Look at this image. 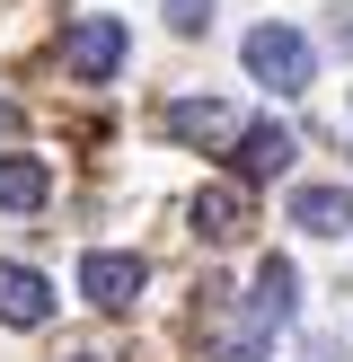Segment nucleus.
Here are the masks:
<instances>
[{
	"label": "nucleus",
	"instance_id": "nucleus-1",
	"mask_svg": "<svg viewBox=\"0 0 353 362\" xmlns=\"http://www.w3.org/2000/svg\"><path fill=\"white\" fill-rule=\"evenodd\" d=\"M239 62H247V80H256V88L300 98V88H309V71H318V45H309L300 27H282V18H265V27H247Z\"/></svg>",
	"mask_w": 353,
	"mask_h": 362
},
{
	"label": "nucleus",
	"instance_id": "nucleus-2",
	"mask_svg": "<svg viewBox=\"0 0 353 362\" xmlns=\"http://www.w3.org/2000/svg\"><path fill=\"white\" fill-rule=\"evenodd\" d=\"M124 53H133L124 18H71V35H62L71 80H115V71H124Z\"/></svg>",
	"mask_w": 353,
	"mask_h": 362
},
{
	"label": "nucleus",
	"instance_id": "nucleus-3",
	"mask_svg": "<svg viewBox=\"0 0 353 362\" xmlns=\"http://www.w3.org/2000/svg\"><path fill=\"white\" fill-rule=\"evenodd\" d=\"M141 283H150V265L124 257V247H88V257H80V292L97 300V310H133Z\"/></svg>",
	"mask_w": 353,
	"mask_h": 362
},
{
	"label": "nucleus",
	"instance_id": "nucleus-4",
	"mask_svg": "<svg viewBox=\"0 0 353 362\" xmlns=\"http://www.w3.org/2000/svg\"><path fill=\"white\" fill-rule=\"evenodd\" d=\"M159 124H168L176 141H239V106L229 98H176Z\"/></svg>",
	"mask_w": 353,
	"mask_h": 362
},
{
	"label": "nucleus",
	"instance_id": "nucleus-5",
	"mask_svg": "<svg viewBox=\"0 0 353 362\" xmlns=\"http://www.w3.org/2000/svg\"><path fill=\"white\" fill-rule=\"evenodd\" d=\"M0 318H9V327H44L53 318V283L35 274V265H0Z\"/></svg>",
	"mask_w": 353,
	"mask_h": 362
},
{
	"label": "nucleus",
	"instance_id": "nucleus-6",
	"mask_svg": "<svg viewBox=\"0 0 353 362\" xmlns=\"http://www.w3.org/2000/svg\"><path fill=\"white\" fill-rule=\"evenodd\" d=\"M292 230H309V239L353 230V194L345 186H292Z\"/></svg>",
	"mask_w": 353,
	"mask_h": 362
},
{
	"label": "nucleus",
	"instance_id": "nucleus-7",
	"mask_svg": "<svg viewBox=\"0 0 353 362\" xmlns=\"http://www.w3.org/2000/svg\"><path fill=\"white\" fill-rule=\"evenodd\" d=\"M239 230H247V194H239V186H203V194H194V239L229 247Z\"/></svg>",
	"mask_w": 353,
	"mask_h": 362
},
{
	"label": "nucleus",
	"instance_id": "nucleus-8",
	"mask_svg": "<svg viewBox=\"0 0 353 362\" xmlns=\"http://www.w3.org/2000/svg\"><path fill=\"white\" fill-rule=\"evenodd\" d=\"M292 168V133L282 124H239V177H282Z\"/></svg>",
	"mask_w": 353,
	"mask_h": 362
},
{
	"label": "nucleus",
	"instance_id": "nucleus-9",
	"mask_svg": "<svg viewBox=\"0 0 353 362\" xmlns=\"http://www.w3.org/2000/svg\"><path fill=\"white\" fill-rule=\"evenodd\" d=\"M44 194H53L44 159H27V151H9V159H0V212H35Z\"/></svg>",
	"mask_w": 353,
	"mask_h": 362
},
{
	"label": "nucleus",
	"instance_id": "nucleus-10",
	"mask_svg": "<svg viewBox=\"0 0 353 362\" xmlns=\"http://www.w3.org/2000/svg\"><path fill=\"white\" fill-rule=\"evenodd\" d=\"M247 310H256L265 327H282V318L300 310V300H292V265H282V257H265V265H256V300H247Z\"/></svg>",
	"mask_w": 353,
	"mask_h": 362
},
{
	"label": "nucleus",
	"instance_id": "nucleus-11",
	"mask_svg": "<svg viewBox=\"0 0 353 362\" xmlns=\"http://www.w3.org/2000/svg\"><path fill=\"white\" fill-rule=\"evenodd\" d=\"M168 27L176 35H203L212 27V0H168Z\"/></svg>",
	"mask_w": 353,
	"mask_h": 362
},
{
	"label": "nucleus",
	"instance_id": "nucleus-12",
	"mask_svg": "<svg viewBox=\"0 0 353 362\" xmlns=\"http://www.w3.org/2000/svg\"><path fill=\"white\" fill-rule=\"evenodd\" d=\"M0 133H9V98H0Z\"/></svg>",
	"mask_w": 353,
	"mask_h": 362
},
{
	"label": "nucleus",
	"instance_id": "nucleus-13",
	"mask_svg": "<svg viewBox=\"0 0 353 362\" xmlns=\"http://www.w3.org/2000/svg\"><path fill=\"white\" fill-rule=\"evenodd\" d=\"M71 362H88V354H71Z\"/></svg>",
	"mask_w": 353,
	"mask_h": 362
}]
</instances>
